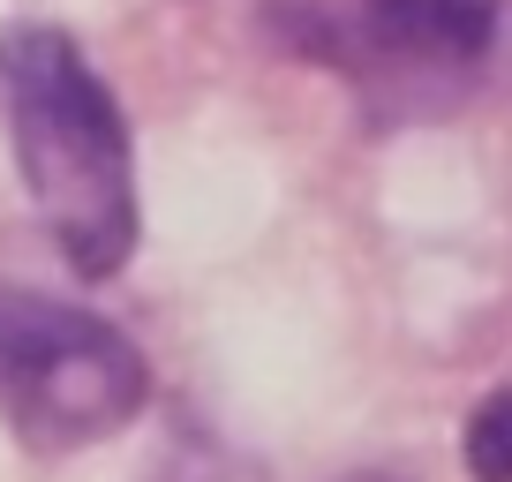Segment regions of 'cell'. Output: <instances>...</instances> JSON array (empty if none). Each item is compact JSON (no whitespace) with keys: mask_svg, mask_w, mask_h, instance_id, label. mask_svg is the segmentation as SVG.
Here are the masks:
<instances>
[{"mask_svg":"<svg viewBox=\"0 0 512 482\" xmlns=\"http://www.w3.org/2000/svg\"><path fill=\"white\" fill-rule=\"evenodd\" d=\"M354 38L392 76H460L497 46V0H362Z\"/></svg>","mask_w":512,"mask_h":482,"instance_id":"cell-3","label":"cell"},{"mask_svg":"<svg viewBox=\"0 0 512 482\" xmlns=\"http://www.w3.org/2000/svg\"><path fill=\"white\" fill-rule=\"evenodd\" d=\"M354 482H392V475H354Z\"/></svg>","mask_w":512,"mask_h":482,"instance_id":"cell-6","label":"cell"},{"mask_svg":"<svg viewBox=\"0 0 512 482\" xmlns=\"http://www.w3.org/2000/svg\"><path fill=\"white\" fill-rule=\"evenodd\" d=\"M467 475L475 482H512V385L467 415Z\"/></svg>","mask_w":512,"mask_h":482,"instance_id":"cell-5","label":"cell"},{"mask_svg":"<svg viewBox=\"0 0 512 482\" xmlns=\"http://www.w3.org/2000/svg\"><path fill=\"white\" fill-rule=\"evenodd\" d=\"M144 482H264V467H256L249 452L219 445V437H174V452H166Z\"/></svg>","mask_w":512,"mask_h":482,"instance_id":"cell-4","label":"cell"},{"mask_svg":"<svg viewBox=\"0 0 512 482\" xmlns=\"http://www.w3.org/2000/svg\"><path fill=\"white\" fill-rule=\"evenodd\" d=\"M0 121L23 196L76 279H113L136 257V159L128 121L83 46L53 23L0 31Z\"/></svg>","mask_w":512,"mask_h":482,"instance_id":"cell-1","label":"cell"},{"mask_svg":"<svg viewBox=\"0 0 512 482\" xmlns=\"http://www.w3.org/2000/svg\"><path fill=\"white\" fill-rule=\"evenodd\" d=\"M151 370L98 309L53 302L31 287H0V415L23 445L76 452L136 422Z\"/></svg>","mask_w":512,"mask_h":482,"instance_id":"cell-2","label":"cell"}]
</instances>
